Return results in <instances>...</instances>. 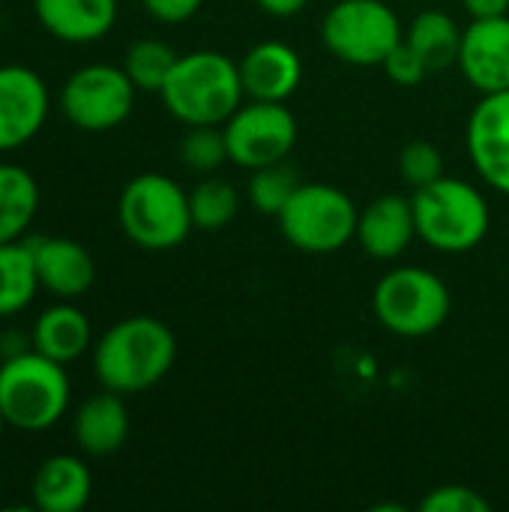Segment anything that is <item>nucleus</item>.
Returning a JSON list of instances; mask_svg holds the SVG:
<instances>
[{"label":"nucleus","instance_id":"4468645a","mask_svg":"<svg viewBox=\"0 0 509 512\" xmlns=\"http://www.w3.org/2000/svg\"><path fill=\"white\" fill-rule=\"evenodd\" d=\"M39 288L54 294L57 300H78L96 282L93 255L69 237H36L30 240Z\"/></svg>","mask_w":509,"mask_h":512},{"label":"nucleus","instance_id":"aec40b11","mask_svg":"<svg viewBox=\"0 0 509 512\" xmlns=\"http://www.w3.org/2000/svg\"><path fill=\"white\" fill-rule=\"evenodd\" d=\"M33 351L69 366L78 357H84L93 348V327L90 318L72 303V300H60L48 309L39 312V318L33 321Z\"/></svg>","mask_w":509,"mask_h":512},{"label":"nucleus","instance_id":"cd10ccee","mask_svg":"<svg viewBox=\"0 0 509 512\" xmlns=\"http://www.w3.org/2000/svg\"><path fill=\"white\" fill-rule=\"evenodd\" d=\"M399 174L411 189H423L444 177V156L432 141H411L399 153Z\"/></svg>","mask_w":509,"mask_h":512},{"label":"nucleus","instance_id":"423d86ee","mask_svg":"<svg viewBox=\"0 0 509 512\" xmlns=\"http://www.w3.org/2000/svg\"><path fill=\"white\" fill-rule=\"evenodd\" d=\"M276 219L282 237L294 249L306 255H333L357 240L360 210L351 195L330 183H300Z\"/></svg>","mask_w":509,"mask_h":512},{"label":"nucleus","instance_id":"39448f33","mask_svg":"<svg viewBox=\"0 0 509 512\" xmlns=\"http://www.w3.org/2000/svg\"><path fill=\"white\" fill-rule=\"evenodd\" d=\"M117 219L123 234L147 252L177 249L195 228L189 192H183L180 183L156 171L138 174L123 186L117 201Z\"/></svg>","mask_w":509,"mask_h":512},{"label":"nucleus","instance_id":"1a4fd4ad","mask_svg":"<svg viewBox=\"0 0 509 512\" xmlns=\"http://www.w3.org/2000/svg\"><path fill=\"white\" fill-rule=\"evenodd\" d=\"M135 93L138 87L123 66L87 63L66 78L60 90V108L75 129L108 132L132 114Z\"/></svg>","mask_w":509,"mask_h":512},{"label":"nucleus","instance_id":"7c9ffc66","mask_svg":"<svg viewBox=\"0 0 509 512\" xmlns=\"http://www.w3.org/2000/svg\"><path fill=\"white\" fill-rule=\"evenodd\" d=\"M141 3H144V9L156 21H162V24H180V21H189L201 9L204 0H141Z\"/></svg>","mask_w":509,"mask_h":512},{"label":"nucleus","instance_id":"f8f14e48","mask_svg":"<svg viewBox=\"0 0 509 512\" xmlns=\"http://www.w3.org/2000/svg\"><path fill=\"white\" fill-rule=\"evenodd\" d=\"M468 156L474 171L509 195V90L486 93L468 120Z\"/></svg>","mask_w":509,"mask_h":512},{"label":"nucleus","instance_id":"2eb2a0df","mask_svg":"<svg viewBox=\"0 0 509 512\" xmlns=\"http://www.w3.org/2000/svg\"><path fill=\"white\" fill-rule=\"evenodd\" d=\"M414 237H417V222H414L411 198L390 192V195L375 198L366 210H360L357 243L363 246L366 255L378 261H393L405 255Z\"/></svg>","mask_w":509,"mask_h":512},{"label":"nucleus","instance_id":"ddd939ff","mask_svg":"<svg viewBox=\"0 0 509 512\" xmlns=\"http://www.w3.org/2000/svg\"><path fill=\"white\" fill-rule=\"evenodd\" d=\"M456 63L468 84L483 96L509 90V15L474 18L462 30Z\"/></svg>","mask_w":509,"mask_h":512},{"label":"nucleus","instance_id":"2f4dec72","mask_svg":"<svg viewBox=\"0 0 509 512\" xmlns=\"http://www.w3.org/2000/svg\"><path fill=\"white\" fill-rule=\"evenodd\" d=\"M30 348H33V336L30 333H18V330L0 333V360L15 357V354H24Z\"/></svg>","mask_w":509,"mask_h":512},{"label":"nucleus","instance_id":"393cba45","mask_svg":"<svg viewBox=\"0 0 509 512\" xmlns=\"http://www.w3.org/2000/svg\"><path fill=\"white\" fill-rule=\"evenodd\" d=\"M177 51L162 42V39H138L129 45L126 57H123V69L132 78V84L138 90L147 93H159L177 63Z\"/></svg>","mask_w":509,"mask_h":512},{"label":"nucleus","instance_id":"f3484780","mask_svg":"<svg viewBox=\"0 0 509 512\" xmlns=\"http://www.w3.org/2000/svg\"><path fill=\"white\" fill-rule=\"evenodd\" d=\"M93 495V474L84 459L69 453L48 456L30 483L33 507L42 512H78Z\"/></svg>","mask_w":509,"mask_h":512},{"label":"nucleus","instance_id":"0eeeda50","mask_svg":"<svg viewBox=\"0 0 509 512\" xmlns=\"http://www.w3.org/2000/svg\"><path fill=\"white\" fill-rule=\"evenodd\" d=\"M372 309L381 327L396 336L420 339L441 330L450 318V288L426 267L390 270L372 294Z\"/></svg>","mask_w":509,"mask_h":512},{"label":"nucleus","instance_id":"c756f323","mask_svg":"<svg viewBox=\"0 0 509 512\" xmlns=\"http://www.w3.org/2000/svg\"><path fill=\"white\" fill-rule=\"evenodd\" d=\"M384 72L390 75V81H396L399 87H417L432 69L426 66V60L402 39L384 60Z\"/></svg>","mask_w":509,"mask_h":512},{"label":"nucleus","instance_id":"473e14b6","mask_svg":"<svg viewBox=\"0 0 509 512\" xmlns=\"http://www.w3.org/2000/svg\"><path fill=\"white\" fill-rule=\"evenodd\" d=\"M471 18H498L507 15L509 0H462Z\"/></svg>","mask_w":509,"mask_h":512},{"label":"nucleus","instance_id":"f257e3e1","mask_svg":"<svg viewBox=\"0 0 509 512\" xmlns=\"http://www.w3.org/2000/svg\"><path fill=\"white\" fill-rule=\"evenodd\" d=\"M177 360V339L168 324L150 315H132L108 327L93 342V372L105 390L120 396L156 387Z\"/></svg>","mask_w":509,"mask_h":512},{"label":"nucleus","instance_id":"dca6fc26","mask_svg":"<svg viewBox=\"0 0 509 512\" xmlns=\"http://www.w3.org/2000/svg\"><path fill=\"white\" fill-rule=\"evenodd\" d=\"M240 78L249 99L285 102L303 81V60L285 42H258L240 60Z\"/></svg>","mask_w":509,"mask_h":512},{"label":"nucleus","instance_id":"a878e982","mask_svg":"<svg viewBox=\"0 0 509 512\" xmlns=\"http://www.w3.org/2000/svg\"><path fill=\"white\" fill-rule=\"evenodd\" d=\"M300 186V177L294 171V165H288V159L282 162H273V165H264V168H255L252 177H249V204L264 213V216H279L282 207L291 201V195L297 192Z\"/></svg>","mask_w":509,"mask_h":512},{"label":"nucleus","instance_id":"7ed1b4c3","mask_svg":"<svg viewBox=\"0 0 509 512\" xmlns=\"http://www.w3.org/2000/svg\"><path fill=\"white\" fill-rule=\"evenodd\" d=\"M69 399L72 384L63 363L33 348L0 360V411L6 426L18 432H45L63 420Z\"/></svg>","mask_w":509,"mask_h":512},{"label":"nucleus","instance_id":"6e6552de","mask_svg":"<svg viewBox=\"0 0 509 512\" xmlns=\"http://www.w3.org/2000/svg\"><path fill=\"white\" fill-rule=\"evenodd\" d=\"M321 36L342 63L384 66L387 54L405 39V30L384 0H339L327 9Z\"/></svg>","mask_w":509,"mask_h":512},{"label":"nucleus","instance_id":"6ab92c4d","mask_svg":"<svg viewBox=\"0 0 509 512\" xmlns=\"http://www.w3.org/2000/svg\"><path fill=\"white\" fill-rule=\"evenodd\" d=\"M33 12L54 39L87 45L111 33L117 0H33Z\"/></svg>","mask_w":509,"mask_h":512},{"label":"nucleus","instance_id":"4be33fe9","mask_svg":"<svg viewBox=\"0 0 509 512\" xmlns=\"http://www.w3.org/2000/svg\"><path fill=\"white\" fill-rule=\"evenodd\" d=\"M405 42L426 60V66L432 72H438V69H447L459 60L462 30L453 21V15L438 12V9H426L411 21Z\"/></svg>","mask_w":509,"mask_h":512},{"label":"nucleus","instance_id":"c9c22d12","mask_svg":"<svg viewBox=\"0 0 509 512\" xmlns=\"http://www.w3.org/2000/svg\"><path fill=\"white\" fill-rule=\"evenodd\" d=\"M0 486H3V480H0Z\"/></svg>","mask_w":509,"mask_h":512},{"label":"nucleus","instance_id":"72a5a7b5","mask_svg":"<svg viewBox=\"0 0 509 512\" xmlns=\"http://www.w3.org/2000/svg\"><path fill=\"white\" fill-rule=\"evenodd\" d=\"M258 9H264L267 15H276V18H291V15H300L309 0H255Z\"/></svg>","mask_w":509,"mask_h":512},{"label":"nucleus","instance_id":"412c9836","mask_svg":"<svg viewBox=\"0 0 509 512\" xmlns=\"http://www.w3.org/2000/svg\"><path fill=\"white\" fill-rule=\"evenodd\" d=\"M39 213V183L15 162H0V243H15Z\"/></svg>","mask_w":509,"mask_h":512},{"label":"nucleus","instance_id":"c85d7f7f","mask_svg":"<svg viewBox=\"0 0 509 512\" xmlns=\"http://www.w3.org/2000/svg\"><path fill=\"white\" fill-rule=\"evenodd\" d=\"M492 504L471 486H441L432 489L423 501L420 512H489Z\"/></svg>","mask_w":509,"mask_h":512},{"label":"nucleus","instance_id":"20e7f679","mask_svg":"<svg viewBox=\"0 0 509 512\" xmlns=\"http://www.w3.org/2000/svg\"><path fill=\"white\" fill-rule=\"evenodd\" d=\"M414 222L417 237L426 240L432 249L459 255L477 249L489 234V204L480 195L477 186L456 180V177H438L435 183L414 189Z\"/></svg>","mask_w":509,"mask_h":512},{"label":"nucleus","instance_id":"f704fd0d","mask_svg":"<svg viewBox=\"0 0 509 512\" xmlns=\"http://www.w3.org/2000/svg\"><path fill=\"white\" fill-rule=\"evenodd\" d=\"M3 429H6V417H3V411H0V438H3Z\"/></svg>","mask_w":509,"mask_h":512},{"label":"nucleus","instance_id":"a211bd4d","mask_svg":"<svg viewBox=\"0 0 509 512\" xmlns=\"http://www.w3.org/2000/svg\"><path fill=\"white\" fill-rule=\"evenodd\" d=\"M72 435L78 450L87 456L102 459L117 453L129 438V411L123 396L102 387V393L84 399L75 411Z\"/></svg>","mask_w":509,"mask_h":512},{"label":"nucleus","instance_id":"bb28decb","mask_svg":"<svg viewBox=\"0 0 509 512\" xmlns=\"http://www.w3.org/2000/svg\"><path fill=\"white\" fill-rule=\"evenodd\" d=\"M180 159L189 171L213 174L219 165L228 162L225 132L219 126H189V132L180 141Z\"/></svg>","mask_w":509,"mask_h":512},{"label":"nucleus","instance_id":"b1692460","mask_svg":"<svg viewBox=\"0 0 509 512\" xmlns=\"http://www.w3.org/2000/svg\"><path fill=\"white\" fill-rule=\"evenodd\" d=\"M189 210L198 231H222L240 213V192L222 177H204L189 189Z\"/></svg>","mask_w":509,"mask_h":512},{"label":"nucleus","instance_id":"f03ea898","mask_svg":"<svg viewBox=\"0 0 509 512\" xmlns=\"http://www.w3.org/2000/svg\"><path fill=\"white\" fill-rule=\"evenodd\" d=\"M159 96L186 126H222L246 96L240 63L219 51L180 54Z\"/></svg>","mask_w":509,"mask_h":512},{"label":"nucleus","instance_id":"5701e85b","mask_svg":"<svg viewBox=\"0 0 509 512\" xmlns=\"http://www.w3.org/2000/svg\"><path fill=\"white\" fill-rule=\"evenodd\" d=\"M39 291L30 243H0V318L24 312Z\"/></svg>","mask_w":509,"mask_h":512},{"label":"nucleus","instance_id":"9d476101","mask_svg":"<svg viewBox=\"0 0 509 512\" xmlns=\"http://www.w3.org/2000/svg\"><path fill=\"white\" fill-rule=\"evenodd\" d=\"M222 132L228 144V162L255 171L291 156L297 144V117L291 108H285V102L249 99L222 123Z\"/></svg>","mask_w":509,"mask_h":512},{"label":"nucleus","instance_id":"9b49d317","mask_svg":"<svg viewBox=\"0 0 509 512\" xmlns=\"http://www.w3.org/2000/svg\"><path fill=\"white\" fill-rule=\"evenodd\" d=\"M51 111L45 78L21 63L0 66V153L33 141Z\"/></svg>","mask_w":509,"mask_h":512}]
</instances>
